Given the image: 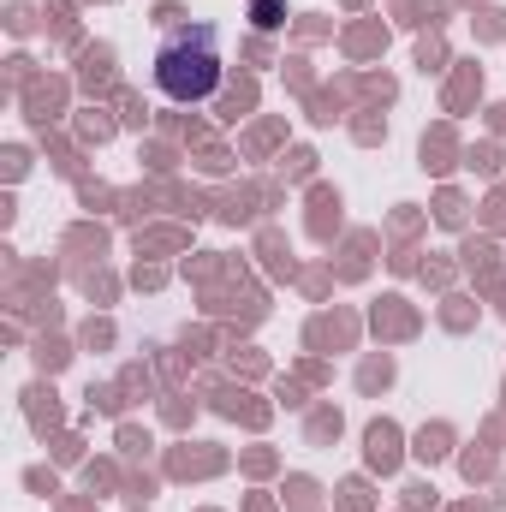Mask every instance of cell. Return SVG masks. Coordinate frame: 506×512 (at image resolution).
Here are the masks:
<instances>
[{"label": "cell", "mask_w": 506, "mask_h": 512, "mask_svg": "<svg viewBox=\"0 0 506 512\" xmlns=\"http://www.w3.org/2000/svg\"><path fill=\"white\" fill-rule=\"evenodd\" d=\"M155 84L167 102H209L221 90V36L215 24H179L155 48Z\"/></svg>", "instance_id": "cell-1"}, {"label": "cell", "mask_w": 506, "mask_h": 512, "mask_svg": "<svg viewBox=\"0 0 506 512\" xmlns=\"http://www.w3.org/2000/svg\"><path fill=\"white\" fill-rule=\"evenodd\" d=\"M280 18H286V0H251V24L256 30H280Z\"/></svg>", "instance_id": "cell-2"}]
</instances>
